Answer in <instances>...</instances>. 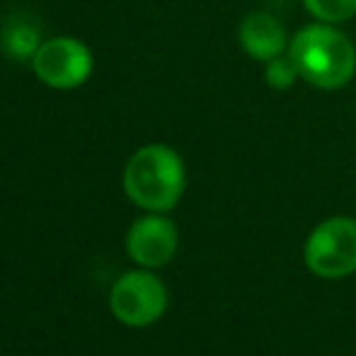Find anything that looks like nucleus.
<instances>
[{
	"label": "nucleus",
	"mask_w": 356,
	"mask_h": 356,
	"mask_svg": "<svg viewBox=\"0 0 356 356\" xmlns=\"http://www.w3.org/2000/svg\"><path fill=\"white\" fill-rule=\"evenodd\" d=\"M303 264L325 282L356 274V218L330 216L320 220L303 243Z\"/></svg>",
	"instance_id": "nucleus-4"
},
{
	"label": "nucleus",
	"mask_w": 356,
	"mask_h": 356,
	"mask_svg": "<svg viewBox=\"0 0 356 356\" xmlns=\"http://www.w3.org/2000/svg\"><path fill=\"white\" fill-rule=\"evenodd\" d=\"M32 71L42 85L51 90H78L90 80L95 71V56L85 42L78 37L58 34V37L44 39L32 58Z\"/></svg>",
	"instance_id": "nucleus-5"
},
{
	"label": "nucleus",
	"mask_w": 356,
	"mask_h": 356,
	"mask_svg": "<svg viewBox=\"0 0 356 356\" xmlns=\"http://www.w3.org/2000/svg\"><path fill=\"white\" fill-rule=\"evenodd\" d=\"M298 78H300L298 68H296V63L289 58V54H282V56L264 63V80H267L269 88L277 90V92L291 90Z\"/></svg>",
	"instance_id": "nucleus-10"
},
{
	"label": "nucleus",
	"mask_w": 356,
	"mask_h": 356,
	"mask_svg": "<svg viewBox=\"0 0 356 356\" xmlns=\"http://www.w3.org/2000/svg\"><path fill=\"white\" fill-rule=\"evenodd\" d=\"M305 13L318 22L342 24L356 17V0H300Z\"/></svg>",
	"instance_id": "nucleus-9"
},
{
	"label": "nucleus",
	"mask_w": 356,
	"mask_h": 356,
	"mask_svg": "<svg viewBox=\"0 0 356 356\" xmlns=\"http://www.w3.org/2000/svg\"><path fill=\"white\" fill-rule=\"evenodd\" d=\"M124 250L127 257L136 267L143 269H163L177 257L179 250V230L170 213L143 211L129 225L124 235Z\"/></svg>",
	"instance_id": "nucleus-6"
},
{
	"label": "nucleus",
	"mask_w": 356,
	"mask_h": 356,
	"mask_svg": "<svg viewBox=\"0 0 356 356\" xmlns=\"http://www.w3.org/2000/svg\"><path fill=\"white\" fill-rule=\"evenodd\" d=\"M289 32L277 15L267 10H252L238 27V44L252 61L267 63L289 49Z\"/></svg>",
	"instance_id": "nucleus-7"
},
{
	"label": "nucleus",
	"mask_w": 356,
	"mask_h": 356,
	"mask_svg": "<svg viewBox=\"0 0 356 356\" xmlns=\"http://www.w3.org/2000/svg\"><path fill=\"white\" fill-rule=\"evenodd\" d=\"M289 58L298 68L300 80L325 92L347 88L356 75V47L339 24L313 22L291 34Z\"/></svg>",
	"instance_id": "nucleus-2"
},
{
	"label": "nucleus",
	"mask_w": 356,
	"mask_h": 356,
	"mask_svg": "<svg viewBox=\"0 0 356 356\" xmlns=\"http://www.w3.org/2000/svg\"><path fill=\"white\" fill-rule=\"evenodd\" d=\"M122 189L141 211H175L187 192L184 158L168 143H145L124 165Z\"/></svg>",
	"instance_id": "nucleus-1"
},
{
	"label": "nucleus",
	"mask_w": 356,
	"mask_h": 356,
	"mask_svg": "<svg viewBox=\"0 0 356 356\" xmlns=\"http://www.w3.org/2000/svg\"><path fill=\"white\" fill-rule=\"evenodd\" d=\"M42 42L44 37L37 24H32V19L19 17V15H15L10 22H5L3 32H0V47H3L5 56H10L13 61L32 63Z\"/></svg>",
	"instance_id": "nucleus-8"
},
{
	"label": "nucleus",
	"mask_w": 356,
	"mask_h": 356,
	"mask_svg": "<svg viewBox=\"0 0 356 356\" xmlns=\"http://www.w3.org/2000/svg\"><path fill=\"white\" fill-rule=\"evenodd\" d=\"M170 308V291L155 269L134 267L109 289V313L131 330H145L160 323Z\"/></svg>",
	"instance_id": "nucleus-3"
}]
</instances>
